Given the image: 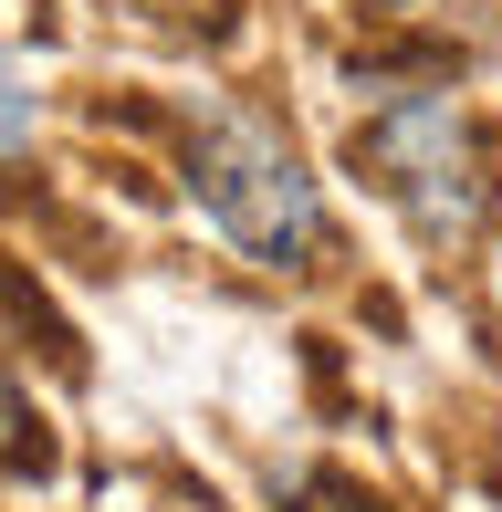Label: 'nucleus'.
<instances>
[{
	"instance_id": "20e7f679",
	"label": "nucleus",
	"mask_w": 502,
	"mask_h": 512,
	"mask_svg": "<svg viewBox=\"0 0 502 512\" xmlns=\"http://www.w3.org/2000/svg\"><path fill=\"white\" fill-rule=\"evenodd\" d=\"M42 136V95H32V74H21L11 53H0V168H11L21 147Z\"/></svg>"
},
{
	"instance_id": "f03ea898",
	"label": "nucleus",
	"mask_w": 502,
	"mask_h": 512,
	"mask_svg": "<svg viewBox=\"0 0 502 512\" xmlns=\"http://www.w3.org/2000/svg\"><path fill=\"white\" fill-rule=\"evenodd\" d=\"M356 157H367V178L408 209V230H419L429 251H461L471 230H482L492 168H482V126H471V105L450 95V84H387L367 105V126H356Z\"/></svg>"
},
{
	"instance_id": "7ed1b4c3",
	"label": "nucleus",
	"mask_w": 502,
	"mask_h": 512,
	"mask_svg": "<svg viewBox=\"0 0 502 512\" xmlns=\"http://www.w3.org/2000/svg\"><path fill=\"white\" fill-rule=\"evenodd\" d=\"M0 471H53V439H42V408L21 398L11 356H0Z\"/></svg>"
},
{
	"instance_id": "39448f33",
	"label": "nucleus",
	"mask_w": 502,
	"mask_h": 512,
	"mask_svg": "<svg viewBox=\"0 0 502 512\" xmlns=\"http://www.w3.org/2000/svg\"><path fill=\"white\" fill-rule=\"evenodd\" d=\"M367 11H419V0H367Z\"/></svg>"
},
{
	"instance_id": "f257e3e1",
	"label": "nucleus",
	"mask_w": 502,
	"mask_h": 512,
	"mask_svg": "<svg viewBox=\"0 0 502 512\" xmlns=\"http://www.w3.org/2000/svg\"><path fill=\"white\" fill-rule=\"evenodd\" d=\"M189 199H199V220L262 272H314L335 251L325 189H314L304 147H293L262 105H210L189 126Z\"/></svg>"
}]
</instances>
